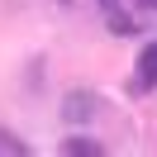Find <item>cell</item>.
<instances>
[{
    "mask_svg": "<svg viewBox=\"0 0 157 157\" xmlns=\"http://www.w3.org/2000/svg\"><path fill=\"white\" fill-rule=\"evenodd\" d=\"M95 114H100V95L95 90H67V95H62V119H67L71 128L90 124Z\"/></svg>",
    "mask_w": 157,
    "mask_h": 157,
    "instance_id": "obj_1",
    "label": "cell"
},
{
    "mask_svg": "<svg viewBox=\"0 0 157 157\" xmlns=\"http://www.w3.org/2000/svg\"><path fill=\"white\" fill-rule=\"evenodd\" d=\"M128 90H133V95H152V90H157V38L138 52V67H133Z\"/></svg>",
    "mask_w": 157,
    "mask_h": 157,
    "instance_id": "obj_2",
    "label": "cell"
},
{
    "mask_svg": "<svg viewBox=\"0 0 157 157\" xmlns=\"http://www.w3.org/2000/svg\"><path fill=\"white\" fill-rule=\"evenodd\" d=\"M62 157H105V143L100 138H86V133L62 138Z\"/></svg>",
    "mask_w": 157,
    "mask_h": 157,
    "instance_id": "obj_3",
    "label": "cell"
},
{
    "mask_svg": "<svg viewBox=\"0 0 157 157\" xmlns=\"http://www.w3.org/2000/svg\"><path fill=\"white\" fill-rule=\"evenodd\" d=\"M105 29L114 33V38H128V33H138L143 24H133V14H124V10H109L105 14Z\"/></svg>",
    "mask_w": 157,
    "mask_h": 157,
    "instance_id": "obj_4",
    "label": "cell"
},
{
    "mask_svg": "<svg viewBox=\"0 0 157 157\" xmlns=\"http://www.w3.org/2000/svg\"><path fill=\"white\" fill-rule=\"evenodd\" d=\"M0 152H14V157H29V143H24L19 133H5V128H0Z\"/></svg>",
    "mask_w": 157,
    "mask_h": 157,
    "instance_id": "obj_5",
    "label": "cell"
},
{
    "mask_svg": "<svg viewBox=\"0 0 157 157\" xmlns=\"http://www.w3.org/2000/svg\"><path fill=\"white\" fill-rule=\"evenodd\" d=\"M138 10H152L157 14V0H138Z\"/></svg>",
    "mask_w": 157,
    "mask_h": 157,
    "instance_id": "obj_6",
    "label": "cell"
},
{
    "mask_svg": "<svg viewBox=\"0 0 157 157\" xmlns=\"http://www.w3.org/2000/svg\"><path fill=\"white\" fill-rule=\"evenodd\" d=\"M100 10H105V14H109V10H119V0H100Z\"/></svg>",
    "mask_w": 157,
    "mask_h": 157,
    "instance_id": "obj_7",
    "label": "cell"
},
{
    "mask_svg": "<svg viewBox=\"0 0 157 157\" xmlns=\"http://www.w3.org/2000/svg\"><path fill=\"white\" fill-rule=\"evenodd\" d=\"M62 5H71V0H62Z\"/></svg>",
    "mask_w": 157,
    "mask_h": 157,
    "instance_id": "obj_8",
    "label": "cell"
}]
</instances>
